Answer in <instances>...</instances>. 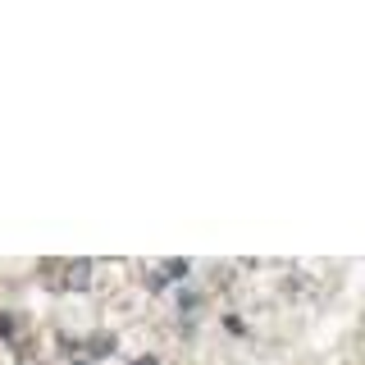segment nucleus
Returning a JSON list of instances; mask_svg holds the SVG:
<instances>
[{
	"label": "nucleus",
	"instance_id": "f257e3e1",
	"mask_svg": "<svg viewBox=\"0 0 365 365\" xmlns=\"http://www.w3.org/2000/svg\"><path fill=\"white\" fill-rule=\"evenodd\" d=\"M87 279H91V265H87V260H64V265H51L55 292H78V288H87Z\"/></svg>",
	"mask_w": 365,
	"mask_h": 365
},
{
	"label": "nucleus",
	"instance_id": "7ed1b4c3",
	"mask_svg": "<svg viewBox=\"0 0 365 365\" xmlns=\"http://www.w3.org/2000/svg\"><path fill=\"white\" fill-rule=\"evenodd\" d=\"M73 365H87V361H73Z\"/></svg>",
	"mask_w": 365,
	"mask_h": 365
},
{
	"label": "nucleus",
	"instance_id": "f03ea898",
	"mask_svg": "<svg viewBox=\"0 0 365 365\" xmlns=\"http://www.w3.org/2000/svg\"><path fill=\"white\" fill-rule=\"evenodd\" d=\"M137 365H160V361H155V356H142V361H137Z\"/></svg>",
	"mask_w": 365,
	"mask_h": 365
}]
</instances>
